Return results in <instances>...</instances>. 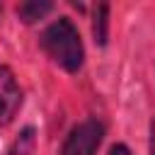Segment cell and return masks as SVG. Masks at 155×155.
Masks as SVG:
<instances>
[{
  "label": "cell",
  "mask_w": 155,
  "mask_h": 155,
  "mask_svg": "<svg viewBox=\"0 0 155 155\" xmlns=\"http://www.w3.org/2000/svg\"><path fill=\"white\" fill-rule=\"evenodd\" d=\"M104 140V124L97 116H90L70 128L61 145V155H97Z\"/></svg>",
  "instance_id": "7a4b0ae2"
},
{
  "label": "cell",
  "mask_w": 155,
  "mask_h": 155,
  "mask_svg": "<svg viewBox=\"0 0 155 155\" xmlns=\"http://www.w3.org/2000/svg\"><path fill=\"white\" fill-rule=\"evenodd\" d=\"M109 155H133V153L128 150V145H124V143H114V145L109 148Z\"/></svg>",
  "instance_id": "52a82bcc"
},
{
  "label": "cell",
  "mask_w": 155,
  "mask_h": 155,
  "mask_svg": "<svg viewBox=\"0 0 155 155\" xmlns=\"http://www.w3.org/2000/svg\"><path fill=\"white\" fill-rule=\"evenodd\" d=\"M150 155H155V116L150 119V148H148Z\"/></svg>",
  "instance_id": "ba28073f"
},
{
  "label": "cell",
  "mask_w": 155,
  "mask_h": 155,
  "mask_svg": "<svg viewBox=\"0 0 155 155\" xmlns=\"http://www.w3.org/2000/svg\"><path fill=\"white\" fill-rule=\"evenodd\" d=\"M34 145H36V138H34V128L29 126L12 140L5 155H34Z\"/></svg>",
  "instance_id": "8992f818"
},
{
  "label": "cell",
  "mask_w": 155,
  "mask_h": 155,
  "mask_svg": "<svg viewBox=\"0 0 155 155\" xmlns=\"http://www.w3.org/2000/svg\"><path fill=\"white\" fill-rule=\"evenodd\" d=\"M92 36L97 46H107L109 39V5L99 2L92 10Z\"/></svg>",
  "instance_id": "277c9868"
},
{
  "label": "cell",
  "mask_w": 155,
  "mask_h": 155,
  "mask_svg": "<svg viewBox=\"0 0 155 155\" xmlns=\"http://www.w3.org/2000/svg\"><path fill=\"white\" fill-rule=\"evenodd\" d=\"M53 10V2H46V0H29V2H19L17 7H15V12H17V17L24 22V24H34V22H39V19H44V15H48Z\"/></svg>",
  "instance_id": "5b68a950"
},
{
  "label": "cell",
  "mask_w": 155,
  "mask_h": 155,
  "mask_svg": "<svg viewBox=\"0 0 155 155\" xmlns=\"http://www.w3.org/2000/svg\"><path fill=\"white\" fill-rule=\"evenodd\" d=\"M39 44L44 53L61 65L65 73H78L85 63V46L80 39L78 27L73 24L70 17H58L53 19L39 36Z\"/></svg>",
  "instance_id": "6da1fadb"
},
{
  "label": "cell",
  "mask_w": 155,
  "mask_h": 155,
  "mask_svg": "<svg viewBox=\"0 0 155 155\" xmlns=\"http://www.w3.org/2000/svg\"><path fill=\"white\" fill-rule=\"evenodd\" d=\"M0 17H2V7H0Z\"/></svg>",
  "instance_id": "9c48e42d"
},
{
  "label": "cell",
  "mask_w": 155,
  "mask_h": 155,
  "mask_svg": "<svg viewBox=\"0 0 155 155\" xmlns=\"http://www.w3.org/2000/svg\"><path fill=\"white\" fill-rule=\"evenodd\" d=\"M22 107V87L10 65L0 63V131L7 128Z\"/></svg>",
  "instance_id": "3957f363"
}]
</instances>
